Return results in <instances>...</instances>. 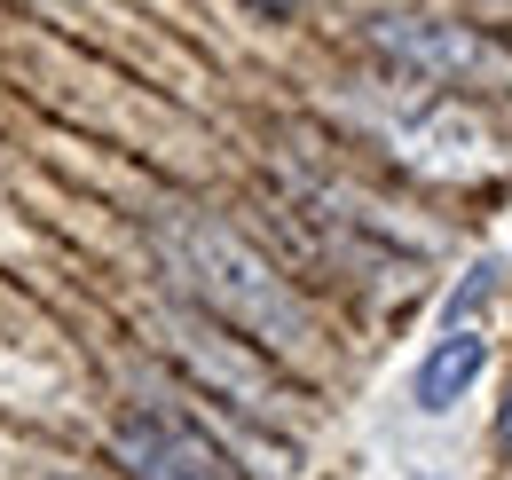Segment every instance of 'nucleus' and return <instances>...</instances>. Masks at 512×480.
Here are the masks:
<instances>
[{
    "label": "nucleus",
    "instance_id": "obj_7",
    "mask_svg": "<svg viewBox=\"0 0 512 480\" xmlns=\"http://www.w3.org/2000/svg\"><path fill=\"white\" fill-rule=\"evenodd\" d=\"M497 441L512 449V386H505V418H497Z\"/></svg>",
    "mask_w": 512,
    "mask_h": 480
},
{
    "label": "nucleus",
    "instance_id": "obj_3",
    "mask_svg": "<svg viewBox=\"0 0 512 480\" xmlns=\"http://www.w3.org/2000/svg\"><path fill=\"white\" fill-rule=\"evenodd\" d=\"M119 465L134 480H229V457L174 410H127L119 418Z\"/></svg>",
    "mask_w": 512,
    "mask_h": 480
},
{
    "label": "nucleus",
    "instance_id": "obj_4",
    "mask_svg": "<svg viewBox=\"0 0 512 480\" xmlns=\"http://www.w3.org/2000/svg\"><path fill=\"white\" fill-rule=\"evenodd\" d=\"M394 158H402L410 174L465 181V174H481V166L497 158V142H489V126L473 119L465 103H434V111H418V119L394 134Z\"/></svg>",
    "mask_w": 512,
    "mask_h": 480
},
{
    "label": "nucleus",
    "instance_id": "obj_5",
    "mask_svg": "<svg viewBox=\"0 0 512 480\" xmlns=\"http://www.w3.org/2000/svg\"><path fill=\"white\" fill-rule=\"evenodd\" d=\"M489 370V347H481V331H442L426 355H418V378H410V402L426 410V418H442V410H457L465 394H473V378Z\"/></svg>",
    "mask_w": 512,
    "mask_h": 480
},
{
    "label": "nucleus",
    "instance_id": "obj_2",
    "mask_svg": "<svg viewBox=\"0 0 512 480\" xmlns=\"http://www.w3.org/2000/svg\"><path fill=\"white\" fill-rule=\"evenodd\" d=\"M371 48L426 87H512V48H497L473 24H449V16H379Z\"/></svg>",
    "mask_w": 512,
    "mask_h": 480
},
{
    "label": "nucleus",
    "instance_id": "obj_6",
    "mask_svg": "<svg viewBox=\"0 0 512 480\" xmlns=\"http://www.w3.org/2000/svg\"><path fill=\"white\" fill-rule=\"evenodd\" d=\"M489 276H497V268H489V260H481V268H473V276H465V284H457V292H449V307H442V323H449V331H457V323H465V315H473V307L489 300Z\"/></svg>",
    "mask_w": 512,
    "mask_h": 480
},
{
    "label": "nucleus",
    "instance_id": "obj_8",
    "mask_svg": "<svg viewBox=\"0 0 512 480\" xmlns=\"http://www.w3.org/2000/svg\"><path fill=\"white\" fill-rule=\"evenodd\" d=\"M253 8H268V16H284V8H292V0H253Z\"/></svg>",
    "mask_w": 512,
    "mask_h": 480
},
{
    "label": "nucleus",
    "instance_id": "obj_1",
    "mask_svg": "<svg viewBox=\"0 0 512 480\" xmlns=\"http://www.w3.org/2000/svg\"><path fill=\"white\" fill-rule=\"evenodd\" d=\"M150 244H158L166 276H174L213 323L245 331L253 347H268V355H300V347L316 339V323H308L300 292L284 284V268H276L260 244H245L229 221L190 213V205H166V213L150 221Z\"/></svg>",
    "mask_w": 512,
    "mask_h": 480
}]
</instances>
